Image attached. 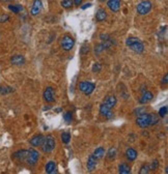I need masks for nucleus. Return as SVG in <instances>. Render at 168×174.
<instances>
[{
	"instance_id": "39448f33",
	"label": "nucleus",
	"mask_w": 168,
	"mask_h": 174,
	"mask_svg": "<svg viewBox=\"0 0 168 174\" xmlns=\"http://www.w3.org/2000/svg\"><path fill=\"white\" fill-rule=\"evenodd\" d=\"M96 85L93 83H90V82H81L79 84V90L84 92L85 95H89L91 94L93 90H95Z\"/></svg>"
},
{
	"instance_id": "72a5a7b5",
	"label": "nucleus",
	"mask_w": 168,
	"mask_h": 174,
	"mask_svg": "<svg viewBox=\"0 0 168 174\" xmlns=\"http://www.w3.org/2000/svg\"><path fill=\"white\" fill-rule=\"evenodd\" d=\"M158 166H159V163H158V161L156 160V161L153 162L152 165H149V169H151V170H156L158 168Z\"/></svg>"
},
{
	"instance_id": "2f4dec72",
	"label": "nucleus",
	"mask_w": 168,
	"mask_h": 174,
	"mask_svg": "<svg viewBox=\"0 0 168 174\" xmlns=\"http://www.w3.org/2000/svg\"><path fill=\"white\" fill-rule=\"evenodd\" d=\"M100 37H101V40H103V42H107V40H111L110 35L104 34V33H102L101 35H100Z\"/></svg>"
},
{
	"instance_id": "a19ab883",
	"label": "nucleus",
	"mask_w": 168,
	"mask_h": 174,
	"mask_svg": "<svg viewBox=\"0 0 168 174\" xmlns=\"http://www.w3.org/2000/svg\"><path fill=\"white\" fill-rule=\"evenodd\" d=\"M4 1H11V0H4Z\"/></svg>"
},
{
	"instance_id": "a211bd4d",
	"label": "nucleus",
	"mask_w": 168,
	"mask_h": 174,
	"mask_svg": "<svg viewBox=\"0 0 168 174\" xmlns=\"http://www.w3.org/2000/svg\"><path fill=\"white\" fill-rule=\"evenodd\" d=\"M126 157L129 161H135L137 158V151L133 148H129L126 151Z\"/></svg>"
},
{
	"instance_id": "2eb2a0df",
	"label": "nucleus",
	"mask_w": 168,
	"mask_h": 174,
	"mask_svg": "<svg viewBox=\"0 0 168 174\" xmlns=\"http://www.w3.org/2000/svg\"><path fill=\"white\" fill-rule=\"evenodd\" d=\"M97 163H98V160L93 157V155H90L89 158H88V161H87V169L88 171H93L95 170V168L97 166Z\"/></svg>"
},
{
	"instance_id": "9d476101",
	"label": "nucleus",
	"mask_w": 168,
	"mask_h": 174,
	"mask_svg": "<svg viewBox=\"0 0 168 174\" xmlns=\"http://www.w3.org/2000/svg\"><path fill=\"white\" fill-rule=\"evenodd\" d=\"M54 90H53L52 87H47L45 92H44V99H45V101H47L48 103H53L54 102Z\"/></svg>"
},
{
	"instance_id": "f704fd0d",
	"label": "nucleus",
	"mask_w": 168,
	"mask_h": 174,
	"mask_svg": "<svg viewBox=\"0 0 168 174\" xmlns=\"http://www.w3.org/2000/svg\"><path fill=\"white\" fill-rule=\"evenodd\" d=\"M88 51H89V48H88V47H86V46H84L83 48H82V54H85V53H87Z\"/></svg>"
},
{
	"instance_id": "412c9836",
	"label": "nucleus",
	"mask_w": 168,
	"mask_h": 174,
	"mask_svg": "<svg viewBox=\"0 0 168 174\" xmlns=\"http://www.w3.org/2000/svg\"><path fill=\"white\" fill-rule=\"evenodd\" d=\"M46 172L49 174L56 172V165L54 162H49V163L46 165Z\"/></svg>"
},
{
	"instance_id": "6ab92c4d",
	"label": "nucleus",
	"mask_w": 168,
	"mask_h": 174,
	"mask_svg": "<svg viewBox=\"0 0 168 174\" xmlns=\"http://www.w3.org/2000/svg\"><path fill=\"white\" fill-rule=\"evenodd\" d=\"M93 155L97 159V160H100V159H102L105 155V149L103 148V147H98V148L95 150V152H93Z\"/></svg>"
},
{
	"instance_id": "ddd939ff",
	"label": "nucleus",
	"mask_w": 168,
	"mask_h": 174,
	"mask_svg": "<svg viewBox=\"0 0 168 174\" xmlns=\"http://www.w3.org/2000/svg\"><path fill=\"white\" fill-rule=\"evenodd\" d=\"M116 103H117V100H116L115 96L110 95V96H108V98L105 100V102L103 103V105H104L105 107H107L108 109H112L114 106L116 105Z\"/></svg>"
},
{
	"instance_id": "dca6fc26",
	"label": "nucleus",
	"mask_w": 168,
	"mask_h": 174,
	"mask_svg": "<svg viewBox=\"0 0 168 174\" xmlns=\"http://www.w3.org/2000/svg\"><path fill=\"white\" fill-rule=\"evenodd\" d=\"M106 18H107V13H106V11L104 10V8H100V10L97 11V14H96L97 21H99V22L105 21Z\"/></svg>"
},
{
	"instance_id": "c756f323",
	"label": "nucleus",
	"mask_w": 168,
	"mask_h": 174,
	"mask_svg": "<svg viewBox=\"0 0 168 174\" xmlns=\"http://www.w3.org/2000/svg\"><path fill=\"white\" fill-rule=\"evenodd\" d=\"M103 50H105L104 46H103V45H97L96 48H95V53H96V54H100Z\"/></svg>"
},
{
	"instance_id": "f03ea898",
	"label": "nucleus",
	"mask_w": 168,
	"mask_h": 174,
	"mask_svg": "<svg viewBox=\"0 0 168 174\" xmlns=\"http://www.w3.org/2000/svg\"><path fill=\"white\" fill-rule=\"evenodd\" d=\"M55 140L54 138L52 136H47L45 137V140H44V143H43V151L46 152V153H49V152H52L53 149L55 148Z\"/></svg>"
},
{
	"instance_id": "423d86ee",
	"label": "nucleus",
	"mask_w": 168,
	"mask_h": 174,
	"mask_svg": "<svg viewBox=\"0 0 168 174\" xmlns=\"http://www.w3.org/2000/svg\"><path fill=\"white\" fill-rule=\"evenodd\" d=\"M39 158H40V153L37 152V150L30 148L28 150V155H27V159H26V162H27L29 165H35L37 162L39 161Z\"/></svg>"
},
{
	"instance_id": "4c0bfd02",
	"label": "nucleus",
	"mask_w": 168,
	"mask_h": 174,
	"mask_svg": "<svg viewBox=\"0 0 168 174\" xmlns=\"http://www.w3.org/2000/svg\"><path fill=\"white\" fill-rule=\"evenodd\" d=\"M167 78H168V75H165V77H164V80L162 81V83H163V84H166V83H167Z\"/></svg>"
},
{
	"instance_id": "cd10ccee",
	"label": "nucleus",
	"mask_w": 168,
	"mask_h": 174,
	"mask_svg": "<svg viewBox=\"0 0 168 174\" xmlns=\"http://www.w3.org/2000/svg\"><path fill=\"white\" fill-rule=\"evenodd\" d=\"M149 171H151V169H149V165H143V166L141 167L139 173L140 174H146V173H149Z\"/></svg>"
},
{
	"instance_id": "b1692460",
	"label": "nucleus",
	"mask_w": 168,
	"mask_h": 174,
	"mask_svg": "<svg viewBox=\"0 0 168 174\" xmlns=\"http://www.w3.org/2000/svg\"><path fill=\"white\" fill-rule=\"evenodd\" d=\"M61 140H62L63 143L67 144L71 140V135L69 133H62V134H61Z\"/></svg>"
},
{
	"instance_id": "7c9ffc66",
	"label": "nucleus",
	"mask_w": 168,
	"mask_h": 174,
	"mask_svg": "<svg viewBox=\"0 0 168 174\" xmlns=\"http://www.w3.org/2000/svg\"><path fill=\"white\" fill-rule=\"evenodd\" d=\"M63 118L67 122H70L71 120H72V113H71V112H67V113L63 115Z\"/></svg>"
},
{
	"instance_id": "f8f14e48",
	"label": "nucleus",
	"mask_w": 168,
	"mask_h": 174,
	"mask_svg": "<svg viewBox=\"0 0 168 174\" xmlns=\"http://www.w3.org/2000/svg\"><path fill=\"white\" fill-rule=\"evenodd\" d=\"M11 64H14V66H20L25 63V58L23 57L22 55L17 54V55H14L13 57L11 58Z\"/></svg>"
},
{
	"instance_id": "f257e3e1",
	"label": "nucleus",
	"mask_w": 168,
	"mask_h": 174,
	"mask_svg": "<svg viewBox=\"0 0 168 174\" xmlns=\"http://www.w3.org/2000/svg\"><path fill=\"white\" fill-rule=\"evenodd\" d=\"M126 45L136 53H142L144 51V45L137 37H128L126 40Z\"/></svg>"
},
{
	"instance_id": "ea45409f",
	"label": "nucleus",
	"mask_w": 168,
	"mask_h": 174,
	"mask_svg": "<svg viewBox=\"0 0 168 174\" xmlns=\"http://www.w3.org/2000/svg\"><path fill=\"white\" fill-rule=\"evenodd\" d=\"M99 1H101V2H105L106 0H99Z\"/></svg>"
},
{
	"instance_id": "4be33fe9",
	"label": "nucleus",
	"mask_w": 168,
	"mask_h": 174,
	"mask_svg": "<svg viewBox=\"0 0 168 174\" xmlns=\"http://www.w3.org/2000/svg\"><path fill=\"white\" fill-rule=\"evenodd\" d=\"M8 8L11 11H14L15 14H19L20 11H23V7L21 6V5H8Z\"/></svg>"
},
{
	"instance_id": "4468645a",
	"label": "nucleus",
	"mask_w": 168,
	"mask_h": 174,
	"mask_svg": "<svg viewBox=\"0 0 168 174\" xmlns=\"http://www.w3.org/2000/svg\"><path fill=\"white\" fill-rule=\"evenodd\" d=\"M27 155H28V150H25V149H22V150H19V151L15 152L14 157L18 159L19 161H26V159H27Z\"/></svg>"
},
{
	"instance_id": "6e6552de",
	"label": "nucleus",
	"mask_w": 168,
	"mask_h": 174,
	"mask_svg": "<svg viewBox=\"0 0 168 174\" xmlns=\"http://www.w3.org/2000/svg\"><path fill=\"white\" fill-rule=\"evenodd\" d=\"M42 8H43L42 0H34L33 5H32L31 11H30V14L32 15V16H37V15L41 13Z\"/></svg>"
},
{
	"instance_id": "c85d7f7f",
	"label": "nucleus",
	"mask_w": 168,
	"mask_h": 174,
	"mask_svg": "<svg viewBox=\"0 0 168 174\" xmlns=\"http://www.w3.org/2000/svg\"><path fill=\"white\" fill-rule=\"evenodd\" d=\"M167 114V106H164V107H162L160 110H159V115H160L161 117H165Z\"/></svg>"
},
{
	"instance_id": "e433bc0d",
	"label": "nucleus",
	"mask_w": 168,
	"mask_h": 174,
	"mask_svg": "<svg viewBox=\"0 0 168 174\" xmlns=\"http://www.w3.org/2000/svg\"><path fill=\"white\" fill-rule=\"evenodd\" d=\"M91 6V4L90 3H86V4H85V5H83V6H82L81 8H82V10H85V8H87V7H90Z\"/></svg>"
},
{
	"instance_id": "0eeeda50",
	"label": "nucleus",
	"mask_w": 168,
	"mask_h": 174,
	"mask_svg": "<svg viewBox=\"0 0 168 174\" xmlns=\"http://www.w3.org/2000/svg\"><path fill=\"white\" fill-rule=\"evenodd\" d=\"M137 125L140 126V128H147L149 125V114H142L140 115L139 117L136 120Z\"/></svg>"
},
{
	"instance_id": "aec40b11",
	"label": "nucleus",
	"mask_w": 168,
	"mask_h": 174,
	"mask_svg": "<svg viewBox=\"0 0 168 174\" xmlns=\"http://www.w3.org/2000/svg\"><path fill=\"white\" fill-rule=\"evenodd\" d=\"M118 172L122 174H129L131 173V168H130L127 164H120L118 167Z\"/></svg>"
},
{
	"instance_id": "20e7f679",
	"label": "nucleus",
	"mask_w": 168,
	"mask_h": 174,
	"mask_svg": "<svg viewBox=\"0 0 168 174\" xmlns=\"http://www.w3.org/2000/svg\"><path fill=\"white\" fill-rule=\"evenodd\" d=\"M61 48H62L64 51H70V50H72V48L75 45V40H74V38L71 36V35H64L62 37V40H61Z\"/></svg>"
},
{
	"instance_id": "1a4fd4ad",
	"label": "nucleus",
	"mask_w": 168,
	"mask_h": 174,
	"mask_svg": "<svg viewBox=\"0 0 168 174\" xmlns=\"http://www.w3.org/2000/svg\"><path fill=\"white\" fill-rule=\"evenodd\" d=\"M107 6L113 13H117L120 8V0H108Z\"/></svg>"
},
{
	"instance_id": "bb28decb",
	"label": "nucleus",
	"mask_w": 168,
	"mask_h": 174,
	"mask_svg": "<svg viewBox=\"0 0 168 174\" xmlns=\"http://www.w3.org/2000/svg\"><path fill=\"white\" fill-rule=\"evenodd\" d=\"M11 91H13V89L10 88L8 86H0V93L6 94L8 92H11Z\"/></svg>"
},
{
	"instance_id": "c9c22d12",
	"label": "nucleus",
	"mask_w": 168,
	"mask_h": 174,
	"mask_svg": "<svg viewBox=\"0 0 168 174\" xmlns=\"http://www.w3.org/2000/svg\"><path fill=\"white\" fill-rule=\"evenodd\" d=\"M73 2L75 3L76 5H80L82 3V0H73Z\"/></svg>"
},
{
	"instance_id": "58836bf2",
	"label": "nucleus",
	"mask_w": 168,
	"mask_h": 174,
	"mask_svg": "<svg viewBox=\"0 0 168 174\" xmlns=\"http://www.w3.org/2000/svg\"><path fill=\"white\" fill-rule=\"evenodd\" d=\"M8 19V16H3L1 18V22H5L4 20H7Z\"/></svg>"
},
{
	"instance_id": "393cba45",
	"label": "nucleus",
	"mask_w": 168,
	"mask_h": 174,
	"mask_svg": "<svg viewBox=\"0 0 168 174\" xmlns=\"http://www.w3.org/2000/svg\"><path fill=\"white\" fill-rule=\"evenodd\" d=\"M61 5H62L63 8H71L73 5V0H62Z\"/></svg>"
},
{
	"instance_id": "f3484780",
	"label": "nucleus",
	"mask_w": 168,
	"mask_h": 174,
	"mask_svg": "<svg viewBox=\"0 0 168 174\" xmlns=\"http://www.w3.org/2000/svg\"><path fill=\"white\" fill-rule=\"evenodd\" d=\"M153 98H154V94H153L151 91H146V92L143 93L142 98L140 99V104H146L149 101H152Z\"/></svg>"
},
{
	"instance_id": "a878e982",
	"label": "nucleus",
	"mask_w": 168,
	"mask_h": 174,
	"mask_svg": "<svg viewBox=\"0 0 168 174\" xmlns=\"http://www.w3.org/2000/svg\"><path fill=\"white\" fill-rule=\"evenodd\" d=\"M116 155V149L115 148H110L109 149V151L107 153V157L109 160H113L114 158H115Z\"/></svg>"
},
{
	"instance_id": "473e14b6",
	"label": "nucleus",
	"mask_w": 168,
	"mask_h": 174,
	"mask_svg": "<svg viewBox=\"0 0 168 174\" xmlns=\"http://www.w3.org/2000/svg\"><path fill=\"white\" fill-rule=\"evenodd\" d=\"M101 69H102V66H101V64H100V63H95V64H93V70L95 73L100 72Z\"/></svg>"
},
{
	"instance_id": "5701e85b",
	"label": "nucleus",
	"mask_w": 168,
	"mask_h": 174,
	"mask_svg": "<svg viewBox=\"0 0 168 174\" xmlns=\"http://www.w3.org/2000/svg\"><path fill=\"white\" fill-rule=\"evenodd\" d=\"M158 121H159V117L157 115L153 113L149 114V125H156V123H158Z\"/></svg>"
},
{
	"instance_id": "7ed1b4c3",
	"label": "nucleus",
	"mask_w": 168,
	"mask_h": 174,
	"mask_svg": "<svg viewBox=\"0 0 168 174\" xmlns=\"http://www.w3.org/2000/svg\"><path fill=\"white\" fill-rule=\"evenodd\" d=\"M152 10V2L149 0H144V1L140 2L137 6V13L143 16V15L149 14Z\"/></svg>"
},
{
	"instance_id": "9b49d317",
	"label": "nucleus",
	"mask_w": 168,
	"mask_h": 174,
	"mask_svg": "<svg viewBox=\"0 0 168 174\" xmlns=\"http://www.w3.org/2000/svg\"><path fill=\"white\" fill-rule=\"evenodd\" d=\"M44 140H45V136H43V135H37V136H34L30 140V144L34 147L42 146L44 143Z\"/></svg>"
}]
</instances>
